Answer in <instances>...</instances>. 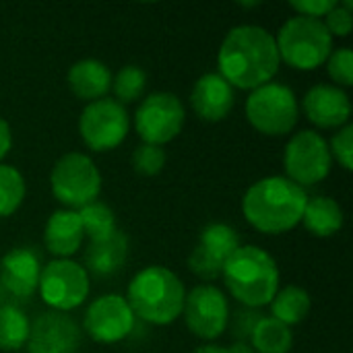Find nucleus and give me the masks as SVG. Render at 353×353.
<instances>
[{"label": "nucleus", "mask_w": 353, "mask_h": 353, "mask_svg": "<svg viewBox=\"0 0 353 353\" xmlns=\"http://www.w3.org/2000/svg\"><path fill=\"white\" fill-rule=\"evenodd\" d=\"M279 64L275 35L259 25L232 27L217 52L219 74L232 87L246 91L271 83Z\"/></svg>", "instance_id": "f257e3e1"}, {"label": "nucleus", "mask_w": 353, "mask_h": 353, "mask_svg": "<svg viewBox=\"0 0 353 353\" xmlns=\"http://www.w3.org/2000/svg\"><path fill=\"white\" fill-rule=\"evenodd\" d=\"M308 194L302 186L285 176H267L246 190L242 213L261 234L277 236L292 232L302 221Z\"/></svg>", "instance_id": "f03ea898"}, {"label": "nucleus", "mask_w": 353, "mask_h": 353, "mask_svg": "<svg viewBox=\"0 0 353 353\" xmlns=\"http://www.w3.org/2000/svg\"><path fill=\"white\" fill-rule=\"evenodd\" d=\"M186 288L180 277L161 265L141 269L128 283L126 302L134 316L149 325L165 327L182 316Z\"/></svg>", "instance_id": "7ed1b4c3"}, {"label": "nucleus", "mask_w": 353, "mask_h": 353, "mask_svg": "<svg viewBox=\"0 0 353 353\" xmlns=\"http://www.w3.org/2000/svg\"><path fill=\"white\" fill-rule=\"evenodd\" d=\"M221 277L232 298L246 308L269 306L279 290V267L259 246H240L225 261Z\"/></svg>", "instance_id": "20e7f679"}, {"label": "nucleus", "mask_w": 353, "mask_h": 353, "mask_svg": "<svg viewBox=\"0 0 353 353\" xmlns=\"http://www.w3.org/2000/svg\"><path fill=\"white\" fill-rule=\"evenodd\" d=\"M279 60L296 70H314L327 62L333 52V37L321 19L292 17L275 37Z\"/></svg>", "instance_id": "39448f33"}, {"label": "nucleus", "mask_w": 353, "mask_h": 353, "mask_svg": "<svg viewBox=\"0 0 353 353\" xmlns=\"http://www.w3.org/2000/svg\"><path fill=\"white\" fill-rule=\"evenodd\" d=\"M244 110L250 126L267 137H283L292 132L300 118L296 93L288 85L275 81L252 89Z\"/></svg>", "instance_id": "423d86ee"}, {"label": "nucleus", "mask_w": 353, "mask_h": 353, "mask_svg": "<svg viewBox=\"0 0 353 353\" xmlns=\"http://www.w3.org/2000/svg\"><path fill=\"white\" fill-rule=\"evenodd\" d=\"M50 188L58 203L68 209H83L97 201L101 192V174L85 153L62 155L50 172Z\"/></svg>", "instance_id": "0eeeda50"}, {"label": "nucleus", "mask_w": 353, "mask_h": 353, "mask_svg": "<svg viewBox=\"0 0 353 353\" xmlns=\"http://www.w3.org/2000/svg\"><path fill=\"white\" fill-rule=\"evenodd\" d=\"M333 157L329 151V143L316 130H300L296 132L283 151V168L285 178L296 182L298 186H314L323 182L331 174Z\"/></svg>", "instance_id": "6e6552de"}, {"label": "nucleus", "mask_w": 353, "mask_h": 353, "mask_svg": "<svg viewBox=\"0 0 353 353\" xmlns=\"http://www.w3.org/2000/svg\"><path fill=\"white\" fill-rule=\"evenodd\" d=\"M186 122V110L178 95L155 91L147 95L134 112V128L147 145L163 147L174 141Z\"/></svg>", "instance_id": "1a4fd4ad"}, {"label": "nucleus", "mask_w": 353, "mask_h": 353, "mask_svg": "<svg viewBox=\"0 0 353 353\" xmlns=\"http://www.w3.org/2000/svg\"><path fill=\"white\" fill-rule=\"evenodd\" d=\"M89 275L74 261L56 259L41 267L37 292L50 310L68 312L79 308L89 298Z\"/></svg>", "instance_id": "9d476101"}, {"label": "nucleus", "mask_w": 353, "mask_h": 353, "mask_svg": "<svg viewBox=\"0 0 353 353\" xmlns=\"http://www.w3.org/2000/svg\"><path fill=\"white\" fill-rule=\"evenodd\" d=\"M130 128L128 112L116 99L103 97L83 108L79 118V132L91 151H112L126 139Z\"/></svg>", "instance_id": "9b49d317"}, {"label": "nucleus", "mask_w": 353, "mask_h": 353, "mask_svg": "<svg viewBox=\"0 0 353 353\" xmlns=\"http://www.w3.org/2000/svg\"><path fill=\"white\" fill-rule=\"evenodd\" d=\"M182 316L194 337L213 341L228 329L230 304L219 288L203 283L186 294Z\"/></svg>", "instance_id": "f8f14e48"}, {"label": "nucleus", "mask_w": 353, "mask_h": 353, "mask_svg": "<svg viewBox=\"0 0 353 353\" xmlns=\"http://www.w3.org/2000/svg\"><path fill=\"white\" fill-rule=\"evenodd\" d=\"M137 316L132 314L126 298L118 294H105L95 298L83 316L87 335L97 343H118L126 339L134 329Z\"/></svg>", "instance_id": "ddd939ff"}, {"label": "nucleus", "mask_w": 353, "mask_h": 353, "mask_svg": "<svg viewBox=\"0 0 353 353\" xmlns=\"http://www.w3.org/2000/svg\"><path fill=\"white\" fill-rule=\"evenodd\" d=\"M240 248L238 232L228 223H209L199 234V244L188 256L190 271L207 281L221 277L225 261Z\"/></svg>", "instance_id": "4468645a"}, {"label": "nucleus", "mask_w": 353, "mask_h": 353, "mask_svg": "<svg viewBox=\"0 0 353 353\" xmlns=\"http://www.w3.org/2000/svg\"><path fill=\"white\" fill-rule=\"evenodd\" d=\"M25 345L27 353H77L81 331L66 312L46 310L31 321Z\"/></svg>", "instance_id": "2eb2a0df"}, {"label": "nucleus", "mask_w": 353, "mask_h": 353, "mask_svg": "<svg viewBox=\"0 0 353 353\" xmlns=\"http://www.w3.org/2000/svg\"><path fill=\"white\" fill-rule=\"evenodd\" d=\"M304 114L319 128H341L350 124L352 101L350 95L337 85L319 83L304 95Z\"/></svg>", "instance_id": "dca6fc26"}, {"label": "nucleus", "mask_w": 353, "mask_h": 353, "mask_svg": "<svg viewBox=\"0 0 353 353\" xmlns=\"http://www.w3.org/2000/svg\"><path fill=\"white\" fill-rule=\"evenodd\" d=\"M39 273L41 263L31 248L17 246L0 259V285L17 300H27L37 292Z\"/></svg>", "instance_id": "f3484780"}, {"label": "nucleus", "mask_w": 353, "mask_h": 353, "mask_svg": "<svg viewBox=\"0 0 353 353\" xmlns=\"http://www.w3.org/2000/svg\"><path fill=\"white\" fill-rule=\"evenodd\" d=\"M234 103H236L234 87L219 72H207L196 79L190 93V105L201 120L207 122L225 120L234 110Z\"/></svg>", "instance_id": "a211bd4d"}, {"label": "nucleus", "mask_w": 353, "mask_h": 353, "mask_svg": "<svg viewBox=\"0 0 353 353\" xmlns=\"http://www.w3.org/2000/svg\"><path fill=\"white\" fill-rule=\"evenodd\" d=\"M126 259H128V236L116 230L105 238L89 242L83 254L85 261L83 269L87 271V275H93L97 279H108L124 269Z\"/></svg>", "instance_id": "6ab92c4d"}, {"label": "nucleus", "mask_w": 353, "mask_h": 353, "mask_svg": "<svg viewBox=\"0 0 353 353\" xmlns=\"http://www.w3.org/2000/svg\"><path fill=\"white\" fill-rule=\"evenodd\" d=\"M83 240L85 234L77 211L58 209L48 217L43 230V244L50 254L58 259H68L83 246Z\"/></svg>", "instance_id": "aec40b11"}, {"label": "nucleus", "mask_w": 353, "mask_h": 353, "mask_svg": "<svg viewBox=\"0 0 353 353\" xmlns=\"http://www.w3.org/2000/svg\"><path fill=\"white\" fill-rule=\"evenodd\" d=\"M66 83L79 99L91 103L108 97V91L112 89V72L101 60L83 58L68 68Z\"/></svg>", "instance_id": "412c9836"}, {"label": "nucleus", "mask_w": 353, "mask_h": 353, "mask_svg": "<svg viewBox=\"0 0 353 353\" xmlns=\"http://www.w3.org/2000/svg\"><path fill=\"white\" fill-rule=\"evenodd\" d=\"M300 223L316 238H331L343 228V209L331 196H314L308 199Z\"/></svg>", "instance_id": "4be33fe9"}, {"label": "nucleus", "mask_w": 353, "mask_h": 353, "mask_svg": "<svg viewBox=\"0 0 353 353\" xmlns=\"http://www.w3.org/2000/svg\"><path fill=\"white\" fill-rule=\"evenodd\" d=\"M312 308L310 294L300 285H285L277 290L275 298L271 300V316L285 327L300 325L308 319Z\"/></svg>", "instance_id": "5701e85b"}, {"label": "nucleus", "mask_w": 353, "mask_h": 353, "mask_svg": "<svg viewBox=\"0 0 353 353\" xmlns=\"http://www.w3.org/2000/svg\"><path fill=\"white\" fill-rule=\"evenodd\" d=\"M292 345V329L275 321L273 316H263L250 337V347L254 353H290Z\"/></svg>", "instance_id": "b1692460"}, {"label": "nucleus", "mask_w": 353, "mask_h": 353, "mask_svg": "<svg viewBox=\"0 0 353 353\" xmlns=\"http://www.w3.org/2000/svg\"><path fill=\"white\" fill-rule=\"evenodd\" d=\"M31 321L14 304L0 306V352H19L29 337Z\"/></svg>", "instance_id": "393cba45"}, {"label": "nucleus", "mask_w": 353, "mask_h": 353, "mask_svg": "<svg viewBox=\"0 0 353 353\" xmlns=\"http://www.w3.org/2000/svg\"><path fill=\"white\" fill-rule=\"evenodd\" d=\"M79 213V219H81V225H83V234L89 238V240H99V238H105L110 234H114L118 228H116V215L114 211L105 205V203H91L83 209L77 211Z\"/></svg>", "instance_id": "a878e982"}, {"label": "nucleus", "mask_w": 353, "mask_h": 353, "mask_svg": "<svg viewBox=\"0 0 353 353\" xmlns=\"http://www.w3.org/2000/svg\"><path fill=\"white\" fill-rule=\"evenodd\" d=\"M25 178L14 165L0 163V217L12 215L25 201Z\"/></svg>", "instance_id": "bb28decb"}, {"label": "nucleus", "mask_w": 353, "mask_h": 353, "mask_svg": "<svg viewBox=\"0 0 353 353\" xmlns=\"http://www.w3.org/2000/svg\"><path fill=\"white\" fill-rule=\"evenodd\" d=\"M147 87V72L137 64L122 66L112 77V89L118 103H132L137 101Z\"/></svg>", "instance_id": "cd10ccee"}, {"label": "nucleus", "mask_w": 353, "mask_h": 353, "mask_svg": "<svg viewBox=\"0 0 353 353\" xmlns=\"http://www.w3.org/2000/svg\"><path fill=\"white\" fill-rule=\"evenodd\" d=\"M165 151L163 147H155V145H139L134 151H132V157H130V163H132V170L139 174V176H157L163 165H165Z\"/></svg>", "instance_id": "c85d7f7f"}, {"label": "nucleus", "mask_w": 353, "mask_h": 353, "mask_svg": "<svg viewBox=\"0 0 353 353\" xmlns=\"http://www.w3.org/2000/svg\"><path fill=\"white\" fill-rule=\"evenodd\" d=\"M329 77L337 83V87H352L353 85V52L343 46L329 54L327 58Z\"/></svg>", "instance_id": "c756f323"}, {"label": "nucleus", "mask_w": 353, "mask_h": 353, "mask_svg": "<svg viewBox=\"0 0 353 353\" xmlns=\"http://www.w3.org/2000/svg\"><path fill=\"white\" fill-rule=\"evenodd\" d=\"M265 314L256 308H238L234 314L230 312V321H228V327L232 329V335L236 341L240 343H248L250 337H252V331L256 329L259 321L263 319Z\"/></svg>", "instance_id": "7c9ffc66"}, {"label": "nucleus", "mask_w": 353, "mask_h": 353, "mask_svg": "<svg viewBox=\"0 0 353 353\" xmlns=\"http://www.w3.org/2000/svg\"><path fill=\"white\" fill-rule=\"evenodd\" d=\"M325 27L329 29L331 37H347L352 33L353 27V2L352 0H343V2H337L329 14H327V21H323Z\"/></svg>", "instance_id": "2f4dec72"}, {"label": "nucleus", "mask_w": 353, "mask_h": 353, "mask_svg": "<svg viewBox=\"0 0 353 353\" xmlns=\"http://www.w3.org/2000/svg\"><path fill=\"white\" fill-rule=\"evenodd\" d=\"M329 151H331V157H333V159H337V163H339L343 170L352 172L353 170V126L352 124L341 126V128L333 134V139H331V143H329Z\"/></svg>", "instance_id": "473e14b6"}, {"label": "nucleus", "mask_w": 353, "mask_h": 353, "mask_svg": "<svg viewBox=\"0 0 353 353\" xmlns=\"http://www.w3.org/2000/svg\"><path fill=\"white\" fill-rule=\"evenodd\" d=\"M337 2L335 0H294L290 2V6L302 14V17H312V19H321V17H327L329 10L335 6Z\"/></svg>", "instance_id": "72a5a7b5"}, {"label": "nucleus", "mask_w": 353, "mask_h": 353, "mask_svg": "<svg viewBox=\"0 0 353 353\" xmlns=\"http://www.w3.org/2000/svg\"><path fill=\"white\" fill-rule=\"evenodd\" d=\"M10 147H12V132H10V126H8V122H6L4 118H0V163H2V159L8 155Z\"/></svg>", "instance_id": "f704fd0d"}, {"label": "nucleus", "mask_w": 353, "mask_h": 353, "mask_svg": "<svg viewBox=\"0 0 353 353\" xmlns=\"http://www.w3.org/2000/svg\"><path fill=\"white\" fill-rule=\"evenodd\" d=\"M192 353H230V352H228V347H221V345L209 343V345H201V347H196Z\"/></svg>", "instance_id": "c9c22d12"}]
</instances>
